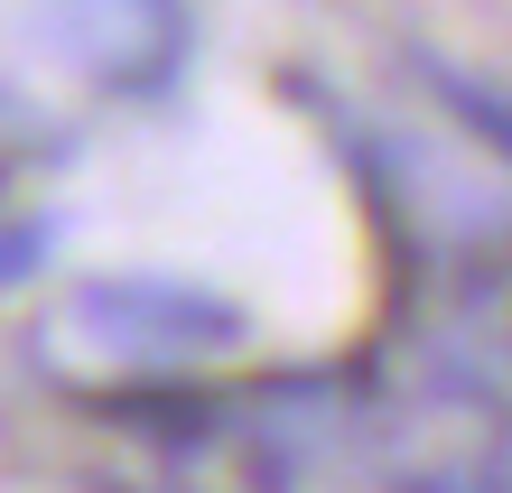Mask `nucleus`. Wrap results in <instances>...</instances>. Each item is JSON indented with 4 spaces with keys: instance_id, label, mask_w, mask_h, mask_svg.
Listing matches in <instances>:
<instances>
[{
    "instance_id": "2",
    "label": "nucleus",
    "mask_w": 512,
    "mask_h": 493,
    "mask_svg": "<svg viewBox=\"0 0 512 493\" xmlns=\"http://www.w3.org/2000/svg\"><path fill=\"white\" fill-rule=\"evenodd\" d=\"M38 38L103 94H159L187 66V0H38Z\"/></svg>"
},
{
    "instance_id": "3",
    "label": "nucleus",
    "mask_w": 512,
    "mask_h": 493,
    "mask_svg": "<svg viewBox=\"0 0 512 493\" xmlns=\"http://www.w3.org/2000/svg\"><path fill=\"white\" fill-rule=\"evenodd\" d=\"M47 252V224H19V233H0V280H19L28 261Z\"/></svg>"
},
{
    "instance_id": "1",
    "label": "nucleus",
    "mask_w": 512,
    "mask_h": 493,
    "mask_svg": "<svg viewBox=\"0 0 512 493\" xmlns=\"http://www.w3.org/2000/svg\"><path fill=\"white\" fill-rule=\"evenodd\" d=\"M75 335L112 363H196V354L243 345V317L224 298L187 289V280H84L75 289Z\"/></svg>"
}]
</instances>
